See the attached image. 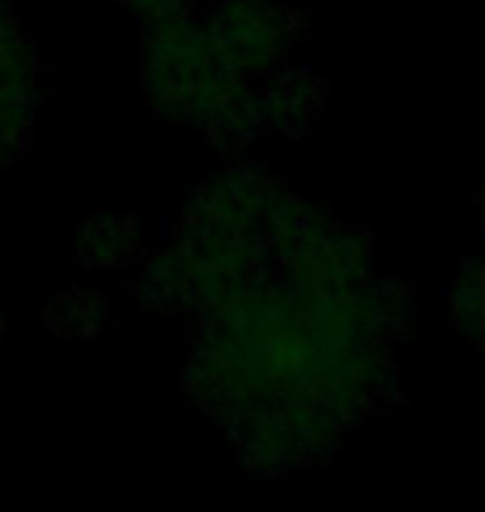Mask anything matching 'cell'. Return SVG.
Listing matches in <instances>:
<instances>
[{
  "instance_id": "cell-1",
  "label": "cell",
  "mask_w": 485,
  "mask_h": 512,
  "mask_svg": "<svg viewBox=\"0 0 485 512\" xmlns=\"http://www.w3.org/2000/svg\"><path fill=\"white\" fill-rule=\"evenodd\" d=\"M143 94L157 117L200 130L216 147H246L260 133L256 87L226 64L206 24L190 14L147 27Z\"/></svg>"
},
{
  "instance_id": "cell-2",
  "label": "cell",
  "mask_w": 485,
  "mask_h": 512,
  "mask_svg": "<svg viewBox=\"0 0 485 512\" xmlns=\"http://www.w3.org/2000/svg\"><path fill=\"white\" fill-rule=\"evenodd\" d=\"M206 30L233 70L266 77L290 57L299 37V17L283 0H223L206 17Z\"/></svg>"
},
{
  "instance_id": "cell-3",
  "label": "cell",
  "mask_w": 485,
  "mask_h": 512,
  "mask_svg": "<svg viewBox=\"0 0 485 512\" xmlns=\"http://www.w3.org/2000/svg\"><path fill=\"white\" fill-rule=\"evenodd\" d=\"M323 104V84L296 67H276L256 87V114H260V130L296 133L316 117Z\"/></svg>"
},
{
  "instance_id": "cell-4",
  "label": "cell",
  "mask_w": 485,
  "mask_h": 512,
  "mask_svg": "<svg viewBox=\"0 0 485 512\" xmlns=\"http://www.w3.org/2000/svg\"><path fill=\"white\" fill-rule=\"evenodd\" d=\"M80 260L87 266H127L143 253L140 233L127 217H97L90 220L77 243Z\"/></svg>"
},
{
  "instance_id": "cell-5",
  "label": "cell",
  "mask_w": 485,
  "mask_h": 512,
  "mask_svg": "<svg viewBox=\"0 0 485 512\" xmlns=\"http://www.w3.org/2000/svg\"><path fill=\"white\" fill-rule=\"evenodd\" d=\"M452 323L472 346H485V260L466 263L452 290Z\"/></svg>"
},
{
  "instance_id": "cell-6",
  "label": "cell",
  "mask_w": 485,
  "mask_h": 512,
  "mask_svg": "<svg viewBox=\"0 0 485 512\" xmlns=\"http://www.w3.org/2000/svg\"><path fill=\"white\" fill-rule=\"evenodd\" d=\"M50 330L67 336H87L103 326V296L94 290H67L47 310Z\"/></svg>"
},
{
  "instance_id": "cell-7",
  "label": "cell",
  "mask_w": 485,
  "mask_h": 512,
  "mask_svg": "<svg viewBox=\"0 0 485 512\" xmlns=\"http://www.w3.org/2000/svg\"><path fill=\"white\" fill-rule=\"evenodd\" d=\"M120 4L127 7V14L137 17L143 27H153V24H163V20L190 14L193 0H120Z\"/></svg>"
}]
</instances>
